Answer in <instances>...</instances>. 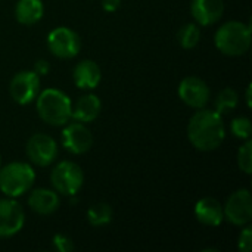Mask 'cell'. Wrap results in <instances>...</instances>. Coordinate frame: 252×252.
<instances>
[{
    "label": "cell",
    "instance_id": "obj_1",
    "mask_svg": "<svg viewBox=\"0 0 252 252\" xmlns=\"http://www.w3.org/2000/svg\"><path fill=\"white\" fill-rule=\"evenodd\" d=\"M226 128L223 117L217 111L202 109L198 111L189 121L188 137L190 143L202 152L217 149L224 140Z\"/></svg>",
    "mask_w": 252,
    "mask_h": 252
},
{
    "label": "cell",
    "instance_id": "obj_2",
    "mask_svg": "<svg viewBox=\"0 0 252 252\" xmlns=\"http://www.w3.org/2000/svg\"><path fill=\"white\" fill-rule=\"evenodd\" d=\"M38 117L49 126L61 127L71 120V99L58 89H46L37 94Z\"/></svg>",
    "mask_w": 252,
    "mask_h": 252
},
{
    "label": "cell",
    "instance_id": "obj_3",
    "mask_svg": "<svg viewBox=\"0 0 252 252\" xmlns=\"http://www.w3.org/2000/svg\"><path fill=\"white\" fill-rule=\"evenodd\" d=\"M214 41L221 53L241 56L247 53L251 46V27L239 21L226 22L217 30Z\"/></svg>",
    "mask_w": 252,
    "mask_h": 252
},
{
    "label": "cell",
    "instance_id": "obj_4",
    "mask_svg": "<svg viewBox=\"0 0 252 252\" xmlns=\"http://www.w3.org/2000/svg\"><path fill=\"white\" fill-rule=\"evenodd\" d=\"M35 173L27 162H10L0 167V190L9 198L24 195L34 183Z\"/></svg>",
    "mask_w": 252,
    "mask_h": 252
},
{
    "label": "cell",
    "instance_id": "obj_5",
    "mask_svg": "<svg viewBox=\"0 0 252 252\" xmlns=\"http://www.w3.org/2000/svg\"><path fill=\"white\" fill-rule=\"evenodd\" d=\"M50 182L55 192L65 196H75L83 186V170L72 161L59 162L50 174Z\"/></svg>",
    "mask_w": 252,
    "mask_h": 252
},
{
    "label": "cell",
    "instance_id": "obj_6",
    "mask_svg": "<svg viewBox=\"0 0 252 252\" xmlns=\"http://www.w3.org/2000/svg\"><path fill=\"white\" fill-rule=\"evenodd\" d=\"M49 50L61 59L75 58L81 49V40L75 31L68 27H58L47 35Z\"/></svg>",
    "mask_w": 252,
    "mask_h": 252
},
{
    "label": "cell",
    "instance_id": "obj_7",
    "mask_svg": "<svg viewBox=\"0 0 252 252\" xmlns=\"http://www.w3.org/2000/svg\"><path fill=\"white\" fill-rule=\"evenodd\" d=\"M224 219L235 226H247L252 220V196L248 189L236 190L223 207Z\"/></svg>",
    "mask_w": 252,
    "mask_h": 252
},
{
    "label": "cell",
    "instance_id": "obj_8",
    "mask_svg": "<svg viewBox=\"0 0 252 252\" xmlns=\"http://www.w3.org/2000/svg\"><path fill=\"white\" fill-rule=\"evenodd\" d=\"M9 92L16 103L28 105L40 93V77L34 71H21L12 78Z\"/></svg>",
    "mask_w": 252,
    "mask_h": 252
},
{
    "label": "cell",
    "instance_id": "obj_9",
    "mask_svg": "<svg viewBox=\"0 0 252 252\" xmlns=\"http://www.w3.org/2000/svg\"><path fill=\"white\" fill-rule=\"evenodd\" d=\"M27 155L30 161L38 167H49L55 162L58 157V145L56 142L43 133H37L30 137L27 142Z\"/></svg>",
    "mask_w": 252,
    "mask_h": 252
},
{
    "label": "cell",
    "instance_id": "obj_10",
    "mask_svg": "<svg viewBox=\"0 0 252 252\" xmlns=\"http://www.w3.org/2000/svg\"><path fill=\"white\" fill-rule=\"evenodd\" d=\"M210 96L211 93L208 84L199 77H186L179 84V97L190 108H204L208 103Z\"/></svg>",
    "mask_w": 252,
    "mask_h": 252
},
{
    "label": "cell",
    "instance_id": "obj_11",
    "mask_svg": "<svg viewBox=\"0 0 252 252\" xmlns=\"http://www.w3.org/2000/svg\"><path fill=\"white\" fill-rule=\"evenodd\" d=\"M25 223L22 207L13 199L0 201V238H10L21 232Z\"/></svg>",
    "mask_w": 252,
    "mask_h": 252
},
{
    "label": "cell",
    "instance_id": "obj_12",
    "mask_svg": "<svg viewBox=\"0 0 252 252\" xmlns=\"http://www.w3.org/2000/svg\"><path fill=\"white\" fill-rule=\"evenodd\" d=\"M62 143L68 152L74 155H81L92 148L93 137L90 130L83 123H66L62 131Z\"/></svg>",
    "mask_w": 252,
    "mask_h": 252
},
{
    "label": "cell",
    "instance_id": "obj_13",
    "mask_svg": "<svg viewBox=\"0 0 252 252\" xmlns=\"http://www.w3.org/2000/svg\"><path fill=\"white\" fill-rule=\"evenodd\" d=\"M190 12L199 25L208 27L220 21V18L223 16L224 1L223 0H192Z\"/></svg>",
    "mask_w": 252,
    "mask_h": 252
},
{
    "label": "cell",
    "instance_id": "obj_14",
    "mask_svg": "<svg viewBox=\"0 0 252 252\" xmlns=\"http://www.w3.org/2000/svg\"><path fill=\"white\" fill-rule=\"evenodd\" d=\"M195 216L199 223L210 227H217L224 220L221 204L214 198H202L195 205Z\"/></svg>",
    "mask_w": 252,
    "mask_h": 252
},
{
    "label": "cell",
    "instance_id": "obj_15",
    "mask_svg": "<svg viewBox=\"0 0 252 252\" xmlns=\"http://www.w3.org/2000/svg\"><path fill=\"white\" fill-rule=\"evenodd\" d=\"M100 78H102V72H100L99 65L94 61H90V59L81 61L74 68V81L77 87L83 90L96 89L97 84L100 83Z\"/></svg>",
    "mask_w": 252,
    "mask_h": 252
},
{
    "label": "cell",
    "instance_id": "obj_16",
    "mask_svg": "<svg viewBox=\"0 0 252 252\" xmlns=\"http://www.w3.org/2000/svg\"><path fill=\"white\" fill-rule=\"evenodd\" d=\"M100 109L102 103L96 94H84L72 106L71 118H74L78 123H92L99 117Z\"/></svg>",
    "mask_w": 252,
    "mask_h": 252
},
{
    "label": "cell",
    "instance_id": "obj_17",
    "mask_svg": "<svg viewBox=\"0 0 252 252\" xmlns=\"http://www.w3.org/2000/svg\"><path fill=\"white\" fill-rule=\"evenodd\" d=\"M61 201L59 196L55 190L50 189H35L31 192L28 198V205L30 208L40 214V216H49L55 213L59 207Z\"/></svg>",
    "mask_w": 252,
    "mask_h": 252
},
{
    "label": "cell",
    "instance_id": "obj_18",
    "mask_svg": "<svg viewBox=\"0 0 252 252\" xmlns=\"http://www.w3.org/2000/svg\"><path fill=\"white\" fill-rule=\"evenodd\" d=\"M44 7L41 0H19L15 7L16 21L22 25H34L43 18Z\"/></svg>",
    "mask_w": 252,
    "mask_h": 252
},
{
    "label": "cell",
    "instance_id": "obj_19",
    "mask_svg": "<svg viewBox=\"0 0 252 252\" xmlns=\"http://www.w3.org/2000/svg\"><path fill=\"white\" fill-rule=\"evenodd\" d=\"M112 208L105 204H94L87 210V221L90 223V226L93 227H100V226H106L108 223H111L112 220Z\"/></svg>",
    "mask_w": 252,
    "mask_h": 252
},
{
    "label": "cell",
    "instance_id": "obj_20",
    "mask_svg": "<svg viewBox=\"0 0 252 252\" xmlns=\"http://www.w3.org/2000/svg\"><path fill=\"white\" fill-rule=\"evenodd\" d=\"M239 102V96L236 93V90H233L232 87H226L223 89L216 99V109L220 115L223 114H229L233 109H236Z\"/></svg>",
    "mask_w": 252,
    "mask_h": 252
},
{
    "label": "cell",
    "instance_id": "obj_21",
    "mask_svg": "<svg viewBox=\"0 0 252 252\" xmlns=\"http://www.w3.org/2000/svg\"><path fill=\"white\" fill-rule=\"evenodd\" d=\"M177 40L183 49H193L201 40V28L196 24H186L179 30Z\"/></svg>",
    "mask_w": 252,
    "mask_h": 252
},
{
    "label": "cell",
    "instance_id": "obj_22",
    "mask_svg": "<svg viewBox=\"0 0 252 252\" xmlns=\"http://www.w3.org/2000/svg\"><path fill=\"white\" fill-rule=\"evenodd\" d=\"M230 130H232V133H233V136H235V137L242 139V140H248V139L251 137V133H252L251 120H250V118H247V117L235 118V120L232 121Z\"/></svg>",
    "mask_w": 252,
    "mask_h": 252
},
{
    "label": "cell",
    "instance_id": "obj_23",
    "mask_svg": "<svg viewBox=\"0 0 252 252\" xmlns=\"http://www.w3.org/2000/svg\"><path fill=\"white\" fill-rule=\"evenodd\" d=\"M238 165L245 174L252 173V142L250 139L238 151Z\"/></svg>",
    "mask_w": 252,
    "mask_h": 252
},
{
    "label": "cell",
    "instance_id": "obj_24",
    "mask_svg": "<svg viewBox=\"0 0 252 252\" xmlns=\"http://www.w3.org/2000/svg\"><path fill=\"white\" fill-rule=\"evenodd\" d=\"M53 247L59 252H71L74 250V242L69 236L63 233H56L53 236Z\"/></svg>",
    "mask_w": 252,
    "mask_h": 252
},
{
    "label": "cell",
    "instance_id": "obj_25",
    "mask_svg": "<svg viewBox=\"0 0 252 252\" xmlns=\"http://www.w3.org/2000/svg\"><path fill=\"white\" fill-rule=\"evenodd\" d=\"M238 248L242 252H251L252 250V227L247 226L241 236H239V242H238Z\"/></svg>",
    "mask_w": 252,
    "mask_h": 252
},
{
    "label": "cell",
    "instance_id": "obj_26",
    "mask_svg": "<svg viewBox=\"0 0 252 252\" xmlns=\"http://www.w3.org/2000/svg\"><path fill=\"white\" fill-rule=\"evenodd\" d=\"M49 71H50V63H49L46 59H40V61L35 62V65H34V72H35L38 77L47 75Z\"/></svg>",
    "mask_w": 252,
    "mask_h": 252
},
{
    "label": "cell",
    "instance_id": "obj_27",
    "mask_svg": "<svg viewBox=\"0 0 252 252\" xmlns=\"http://www.w3.org/2000/svg\"><path fill=\"white\" fill-rule=\"evenodd\" d=\"M121 0H102V7L106 12H115L120 7Z\"/></svg>",
    "mask_w": 252,
    "mask_h": 252
},
{
    "label": "cell",
    "instance_id": "obj_28",
    "mask_svg": "<svg viewBox=\"0 0 252 252\" xmlns=\"http://www.w3.org/2000/svg\"><path fill=\"white\" fill-rule=\"evenodd\" d=\"M251 90H252V86L251 84H250V86H248V89H247V103H248V106H250V108H251Z\"/></svg>",
    "mask_w": 252,
    "mask_h": 252
},
{
    "label": "cell",
    "instance_id": "obj_29",
    "mask_svg": "<svg viewBox=\"0 0 252 252\" xmlns=\"http://www.w3.org/2000/svg\"><path fill=\"white\" fill-rule=\"evenodd\" d=\"M0 167H1V157H0Z\"/></svg>",
    "mask_w": 252,
    "mask_h": 252
}]
</instances>
